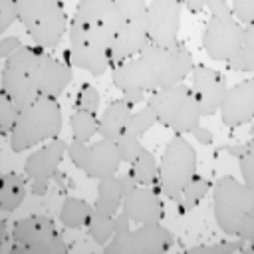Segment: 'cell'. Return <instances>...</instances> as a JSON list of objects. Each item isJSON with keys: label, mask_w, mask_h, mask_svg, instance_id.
Segmentation results:
<instances>
[{"label": "cell", "mask_w": 254, "mask_h": 254, "mask_svg": "<svg viewBox=\"0 0 254 254\" xmlns=\"http://www.w3.org/2000/svg\"><path fill=\"white\" fill-rule=\"evenodd\" d=\"M226 151H228L230 155H234V157L242 155L244 151H248V153H252V155H254V139H250V141H248V143H244V145H230Z\"/></svg>", "instance_id": "cell-46"}, {"label": "cell", "mask_w": 254, "mask_h": 254, "mask_svg": "<svg viewBox=\"0 0 254 254\" xmlns=\"http://www.w3.org/2000/svg\"><path fill=\"white\" fill-rule=\"evenodd\" d=\"M244 240L236 238V240H224V242H214V244H198L189 248V254H234L244 250Z\"/></svg>", "instance_id": "cell-32"}, {"label": "cell", "mask_w": 254, "mask_h": 254, "mask_svg": "<svg viewBox=\"0 0 254 254\" xmlns=\"http://www.w3.org/2000/svg\"><path fill=\"white\" fill-rule=\"evenodd\" d=\"M121 14L127 18V22H141L147 20V0H115Z\"/></svg>", "instance_id": "cell-35"}, {"label": "cell", "mask_w": 254, "mask_h": 254, "mask_svg": "<svg viewBox=\"0 0 254 254\" xmlns=\"http://www.w3.org/2000/svg\"><path fill=\"white\" fill-rule=\"evenodd\" d=\"M22 40L18 36H2L0 40V58L2 60H8L12 54H16L20 48H22Z\"/></svg>", "instance_id": "cell-42"}, {"label": "cell", "mask_w": 254, "mask_h": 254, "mask_svg": "<svg viewBox=\"0 0 254 254\" xmlns=\"http://www.w3.org/2000/svg\"><path fill=\"white\" fill-rule=\"evenodd\" d=\"M206 10L212 16H228V14H232V8L226 4V0H206Z\"/></svg>", "instance_id": "cell-43"}, {"label": "cell", "mask_w": 254, "mask_h": 254, "mask_svg": "<svg viewBox=\"0 0 254 254\" xmlns=\"http://www.w3.org/2000/svg\"><path fill=\"white\" fill-rule=\"evenodd\" d=\"M250 139H254V119H252V125H250Z\"/></svg>", "instance_id": "cell-49"}, {"label": "cell", "mask_w": 254, "mask_h": 254, "mask_svg": "<svg viewBox=\"0 0 254 254\" xmlns=\"http://www.w3.org/2000/svg\"><path fill=\"white\" fill-rule=\"evenodd\" d=\"M196 167H198V159H196L194 147L183 137V133H177L167 143L163 157L159 161L157 187L169 200L179 204L183 198L185 187L196 175Z\"/></svg>", "instance_id": "cell-4"}, {"label": "cell", "mask_w": 254, "mask_h": 254, "mask_svg": "<svg viewBox=\"0 0 254 254\" xmlns=\"http://www.w3.org/2000/svg\"><path fill=\"white\" fill-rule=\"evenodd\" d=\"M212 210L218 228L228 236H236L242 222L254 216V189L230 175L216 179L212 187Z\"/></svg>", "instance_id": "cell-3"}, {"label": "cell", "mask_w": 254, "mask_h": 254, "mask_svg": "<svg viewBox=\"0 0 254 254\" xmlns=\"http://www.w3.org/2000/svg\"><path fill=\"white\" fill-rule=\"evenodd\" d=\"M99 105H101V93L95 85L91 83H83L81 85V91L77 93V99H75V109H85V111H91V113H97L99 111Z\"/></svg>", "instance_id": "cell-34"}, {"label": "cell", "mask_w": 254, "mask_h": 254, "mask_svg": "<svg viewBox=\"0 0 254 254\" xmlns=\"http://www.w3.org/2000/svg\"><path fill=\"white\" fill-rule=\"evenodd\" d=\"M12 248L8 254H65L67 244L58 234L50 216L30 214L12 226Z\"/></svg>", "instance_id": "cell-5"}, {"label": "cell", "mask_w": 254, "mask_h": 254, "mask_svg": "<svg viewBox=\"0 0 254 254\" xmlns=\"http://www.w3.org/2000/svg\"><path fill=\"white\" fill-rule=\"evenodd\" d=\"M151 44L149 32H147V20L141 22H127L123 30L115 34L113 48L107 52L109 65L115 67L117 64L141 56V52Z\"/></svg>", "instance_id": "cell-14"}, {"label": "cell", "mask_w": 254, "mask_h": 254, "mask_svg": "<svg viewBox=\"0 0 254 254\" xmlns=\"http://www.w3.org/2000/svg\"><path fill=\"white\" fill-rule=\"evenodd\" d=\"M208 190H210V183H208L204 177L194 175L192 181H190V183L185 187V190H183V198H181V202H179L181 212H190L192 208H196V206L202 202V198L206 196Z\"/></svg>", "instance_id": "cell-27"}, {"label": "cell", "mask_w": 254, "mask_h": 254, "mask_svg": "<svg viewBox=\"0 0 254 254\" xmlns=\"http://www.w3.org/2000/svg\"><path fill=\"white\" fill-rule=\"evenodd\" d=\"M238 169L242 175V183L254 189V155L248 151L238 155Z\"/></svg>", "instance_id": "cell-40"}, {"label": "cell", "mask_w": 254, "mask_h": 254, "mask_svg": "<svg viewBox=\"0 0 254 254\" xmlns=\"http://www.w3.org/2000/svg\"><path fill=\"white\" fill-rule=\"evenodd\" d=\"M101 22H103L107 28H111V30L117 34V32H119V30H123V26L127 24V18L121 14V10L117 8V4L113 2V6L107 10V14L101 18Z\"/></svg>", "instance_id": "cell-41"}, {"label": "cell", "mask_w": 254, "mask_h": 254, "mask_svg": "<svg viewBox=\"0 0 254 254\" xmlns=\"http://www.w3.org/2000/svg\"><path fill=\"white\" fill-rule=\"evenodd\" d=\"M69 127H71L73 139L91 143L93 137L99 135V117H97V113H91L85 109H75L69 117Z\"/></svg>", "instance_id": "cell-25"}, {"label": "cell", "mask_w": 254, "mask_h": 254, "mask_svg": "<svg viewBox=\"0 0 254 254\" xmlns=\"http://www.w3.org/2000/svg\"><path fill=\"white\" fill-rule=\"evenodd\" d=\"M85 228H87V234L91 236L93 242L105 246L111 240L113 232H115V216L105 214V212L93 208V214H91V218H89Z\"/></svg>", "instance_id": "cell-26"}, {"label": "cell", "mask_w": 254, "mask_h": 254, "mask_svg": "<svg viewBox=\"0 0 254 254\" xmlns=\"http://www.w3.org/2000/svg\"><path fill=\"white\" fill-rule=\"evenodd\" d=\"M131 113H133L131 103H127L123 97L113 99L99 117V137L109 139V141H117L125 133V127H127Z\"/></svg>", "instance_id": "cell-20"}, {"label": "cell", "mask_w": 254, "mask_h": 254, "mask_svg": "<svg viewBox=\"0 0 254 254\" xmlns=\"http://www.w3.org/2000/svg\"><path fill=\"white\" fill-rule=\"evenodd\" d=\"M127 173L139 185H143V187H157V183H159V163H157V157L149 149H143L139 153V157L129 165Z\"/></svg>", "instance_id": "cell-24"}, {"label": "cell", "mask_w": 254, "mask_h": 254, "mask_svg": "<svg viewBox=\"0 0 254 254\" xmlns=\"http://www.w3.org/2000/svg\"><path fill=\"white\" fill-rule=\"evenodd\" d=\"M115 143H117V149H119V157H121V161H123V163H127V165H131V163L139 157V153L145 149V147H143V143H141V137L127 135V133H123Z\"/></svg>", "instance_id": "cell-33"}, {"label": "cell", "mask_w": 254, "mask_h": 254, "mask_svg": "<svg viewBox=\"0 0 254 254\" xmlns=\"http://www.w3.org/2000/svg\"><path fill=\"white\" fill-rule=\"evenodd\" d=\"M228 67L234 71H252L254 73V50L242 46L230 60H228Z\"/></svg>", "instance_id": "cell-37"}, {"label": "cell", "mask_w": 254, "mask_h": 254, "mask_svg": "<svg viewBox=\"0 0 254 254\" xmlns=\"http://www.w3.org/2000/svg\"><path fill=\"white\" fill-rule=\"evenodd\" d=\"M190 135H192L198 143H202V145H212V143H214V135H212V131L206 129V127H202V125H196V127L190 131Z\"/></svg>", "instance_id": "cell-44"}, {"label": "cell", "mask_w": 254, "mask_h": 254, "mask_svg": "<svg viewBox=\"0 0 254 254\" xmlns=\"http://www.w3.org/2000/svg\"><path fill=\"white\" fill-rule=\"evenodd\" d=\"M113 2L115 0H79L73 18L81 22H101V18L107 14Z\"/></svg>", "instance_id": "cell-28"}, {"label": "cell", "mask_w": 254, "mask_h": 254, "mask_svg": "<svg viewBox=\"0 0 254 254\" xmlns=\"http://www.w3.org/2000/svg\"><path fill=\"white\" fill-rule=\"evenodd\" d=\"M232 14L234 18L248 26L254 22V0H232Z\"/></svg>", "instance_id": "cell-39"}, {"label": "cell", "mask_w": 254, "mask_h": 254, "mask_svg": "<svg viewBox=\"0 0 254 254\" xmlns=\"http://www.w3.org/2000/svg\"><path fill=\"white\" fill-rule=\"evenodd\" d=\"M65 62L73 67H79L95 77L103 75L111 65H109V58L107 52L91 46V44H83V46H69V50L65 52Z\"/></svg>", "instance_id": "cell-19"}, {"label": "cell", "mask_w": 254, "mask_h": 254, "mask_svg": "<svg viewBox=\"0 0 254 254\" xmlns=\"http://www.w3.org/2000/svg\"><path fill=\"white\" fill-rule=\"evenodd\" d=\"M192 91L198 101L202 117H210L220 109V103L228 91V83L220 71L206 67V65H194Z\"/></svg>", "instance_id": "cell-11"}, {"label": "cell", "mask_w": 254, "mask_h": 254, "mask_svg": "<svg viewBox=\"0 0 254 254\" xmlns=\"http://www.w3.org/2000/svg\"><path fill=\"white\" fill-rule=\"evenodd\" d=\"M65 155H67V159L71 161V165L75 169L83 171L85 165H87V159H89V143L73 139L71 143H67V153Z\"/></svg>", "instance_id": "cell-36"}, {"label": "cell", "mask_w": 254, "mask_h": 254, "mask_svg": "<svg viewBox=\"0 0 254 254\" xmlns=\"http://www.w3.org/2000/svg\"><path fill=\"white\" fill-rule=\"evenodd\" d=\"M244 42V24H240L234 14L228 16H212L206 20L202 30V48L214 62L228 60L242 48Z\"/></svg>", "instance_id": "cell-8"}, {"label": "cell", "mask_w": 254, "mask_h": 254, "mask_svg": "<svg viewBox=\"0 0 254 254\" xmlns=\"http://www.w3.org/2000/svg\"><path fill=\"white\" fill-rule=\"evenodd\" d=\"M111 77H113L115 87H119L121 91H127V89L155 91L157 89L153 73L141 56L125 60V62L117 64L115 67H111Z\"/></svg>", "instance_id": "cell-17"}, {"label": "cell", "mask_w": 254, "mask_h": 254, "mask_svg": "<svg viewBox=\"0 0 254 254\" xmlns=\"http://www.w3.org/2000/svg\"><path fill=\"white\" fill-rule=\"evenodd\" d=\"M183 2V6H187V10H190V12H202L204 8H206V0H181Z\"/></svg>", "instance_id": "cell-47"}, {"label": "cell", "mask_w": 254, "mask_h": 254, "mask_svg": "<svg viewBox=\"0 0 254 254\" xmlns=\"http://www.w3.org/2000/svg\"><path fill=\"white\" fill-rule=\"evenodd\" d=\"M28 177L16 171H8L2 175V189H0V210L14 212L26 198L28 192Z\"/></svg>", "instance_id": "cell-22"}, {"label": "cell", "mask_w": 254, "mask_h": 254, "mask_svg": "<svg viewBox=\"0 0 254 254\" xmlns=\"http://www.w3.org/2000/svg\"><path fill=\"white\" fill-rule=\"evenodd\" d=\"M147 105L155 111L157 123L175 133H190L202 119L194 91L185 81L151 91L147 95Z\"/></svg>", "instance_id": "cell-2"}, {"label": "cell", "mask_w": 254, "mask_h": 254, "mask_svg": "<svg viewBox=\"0 0 254 254\" xmlns=\"http://www.w3.org/2000/svg\"><path fill=\"white\" fill-rule=\"evenodd\" d=\"M115 42V32L107 28L103 22H87V42L103 52H109Z\"/></svg>", "instance_id": "cell-30"}, {"label": "cell", "mask_w": 254, "mask_h": 254, "mask_svg": "<svg viewBox=\"0 0 254 254\" xmlns=\"http://www.w3.org/2000/svg\"><path fill=\"white\" fill-rule=\"evenodd\" d=\"M147 93L149 91H143V89H127V91H123V99L135 107L147 99Z\"/></svg>", "instance_id": "cell-45"}, {"label": "cell", "mask_w": 254, "mask_h": 254, "mask_svg": "<svg viewBox=\"0 0 254 254\" xmlns=\"http://www.w3.org/2000/svg\"><path fill=\"white\" fill-rule=\"evenodd\" d=\"M181 0H149L147 6V32L151 44L177 48L181 30Z\"/></svg>", "instance_id": "cell-10"}, {"label": "cell", "mask_w": 254, "mask_h": 254, "mask_svg": "<svg viewBox=\"0 0 254 254\" xmlns=\"http://www.w3.org/2000/svg\"><path fill=\"white\" fill-rule=\"evenodd\" d=\"M34 79L38 83V89L42 95L60 97L73 79V69L67 62H60L52 58L48 52L42 54V62L34 73Z\"/></svg>", "instance_id": "cell-15"}, {"label": "cell", "mask_w": 254, "mask_h": 254, "mask_svg": "<svg viewBox=\"0 0 254 254\" xmlns=\"http://www.w3.org/2000/svg\"><path fill=\"white\" fill-rule=\"evenodd\" d=\"M91 214H93V204H89L87 200L77 198V196H67V198H64V202L60 206L58 218L64 228L79 230V228L87 226Z\"/></svg>", "instance_id": "cell-23"}, {"label": "cell", "mask_w": 254, "mask_h": 254, "mask_svg": "<svg viewBox=\"0 0 254 254\" xmlns=\"http://www.w3.org/2000/svg\"><path fill=\"white\" fill-rule=\"evenodd\" d=\"M125 198V189H123V181L117 175L105 177L97 181V196H95V210H101L105 214L115 216L121 210Z\"/></svg>", "instance_id": "cell-21"}, {"label": "cell", "mask_w": 254, "mask_h": 254, "mask_svg": "<svg viewBox=\"0 0 254 254\" xmlns=\"http://www.w3.org/2000/svg\"><path fill=\"white\" fill-rule=\"evenodd\" d=\"M18 20V4L16 0H0V32H8V28Z\"/></svg>", "instance_id": "cell-38"}, {"label": "cell", "mask_w": 254, "mask_h": 254, "mask_svg": "<svg viewBox=\"0 0 254 254\" xmlns=\"http://www.w3.org/2000/svg\"><path fill=\"white\" fill-rule=\"evenodd\" d=\"M220 119L228 129H236L254 119V77L228 87L220 103Z\"/></svg>", "instance_id": "cell-12"}, {"label": "cell", "mask_w": 254, "mask_h": 254, "mask_svg": "<svg viewBox=\"0 0 254 254\" xmlns=\"http://www.w3.org/2000/svg\"><path fill=\"white\" fill-rule=\"evenodd\" d=\"M155 125H157V115L145 103V107H141V109H137V111L131 113V117L127 121V127H125V133L127 135H135V137H143Z\"/></svg>", "instance_id": "cell-29"}, {"label": "cell", "mask_w": 254, "mask_h": 254, "mask_svg": "<svg viewBox=\"0 0 254 254\" xmlns=\"http://www.w3.org/2000/svg\"><path fill=\"white\" fill-rule=\"evenodd\" d=\"M67 153V143L64 139H52L24 161V175L30 181V192L34 196H44L48 192L50 181L58 177L60 163Z\"/></svg>", "instance_id": "cell-9"}, {"label": "cell", "mask_w": 254, "mask_h": 254, "mask_svg": "<svg viewBox=\"0 0 254 254\" xmlns=\"http://www.w3.org/2000/svg\"><path fill=\"white\" fill-rule=\"evenodd\" d=\"M242 46L254 50V22L244 26V42H242Z\"/></svg>", "instance_id": "cell-48"}, {"label": "cell", "mask_w": 254, "mask_h": 254, "mask_svg": "<svg viewBox=\"0 0 254 254\" xmlns=\"http://www.w3.org/2000/svg\"><path fill=\"white\" fill-rule=\"evenodd\" d=\"M18 117H20L18 105L10 99L8 93H4L0 89V131H2V135H10L12 133V129L18 123Z\"/></svg>", "instance_id": "cell-31"}, {"label": "cell", "mask_w": 254, "mask_h": 254, "mask_svg": "<svg viewBox=\"0 0 254 254\" xmlns=\"http://www.w3.org/2000/svg\"><path fill=\"white\" fill-rule=\"evenodd\" d=\"M141 58L149 65L157 89L183 83L194 69L192 54L183 44H179L177 48H165L159 44H149L141 52Z\"/></svg>", "instance_id": "cell-7"}, {"label": "cell", "mask_w": 254, "mask_h": 254, "mask_svg": "<svg viewBox=\"0 0 254 254\" xmlns=\"http://www.w3.org/2000/svg\"><path fill=\"white\" fill-rule=\"evenodd\" d=\"M159 187H135L131 192L125 194L121 210L137 224H149V222H163L165 208L159 196Z\"/></svg>", "instance_id": "cell-13"}, {"label": "cell", "mask_w": 254, "mask_h": 254, "mask_svg": "<svg viewBox=\"0 0 254 254\" xmlns=\"http://www.w3.org/2000/svg\"><path fill=\"white\" fill-rule=\"evenodd\" d=\"M2 91L10 95V99L18 105V109H26L30 103H34L42 93L38 89V83L34 79V75L26 73V71H18L12 69L8 65L2 67Z\"/></svg>", "instance_id": "cell-18"}, {"label": "cell", "mask_w": 254, "mask_h": 254, "mask_svg": "<svg viewBox=\"0 0 254 254\" xmlns=\"http://www.w3.org/2000/svg\"><path fill=\"white\" fill-rule=\"evenodd\" d=\"M173 232L161 222L115 230L103 246V254H161L173 246Z\"/></svg>", "instance_id": "cell-6"}, {"label": "cell", "mask_w": 254, "mask_h": 254, "mask_svg": "<svg viewBox=\"0 0 254 254\" xmlns=\"http://www.w3.org/2000/svg\"><path fill=\"white\" fill-rule=\"evenodd\" d=\"M64 125L58 97L40 95L34 103L20 111L18 123L10 133V149L22 153L40 143L58 139Z\"/></svg>", "instance_id": "cell-1"}, {"label": "cell", "mask_w": 254, "mask_h": 254, "mask_svg": "<svg viewBox=\"0 0 254 254\" xmlns=\"http://www.w3.org/2000/svg\"><path fill=\"white\" fill-rule=\"evenodd\" d=\"M121 163L123 161L119 157L117 143L99 137L95 143L89 145V159H87V165L83 169V175L93 179V181H99V179L117 175Z\"/></svg>", "instance_id": "cell-16"}]
</instances>
